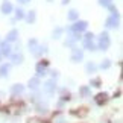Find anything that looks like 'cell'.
<instances>
[{
    "label": "cell",
    "instance_id": "1",
    "mask_svg": "<svg viewBox=\"0 0 123 123\" xmlns=\"http://www.w3.org/2000/svg\"><path fill=\"white\" fill-rule=\"evenodd\" d=\"M11 11H12V5L9 3V2H5L2 5V12L3 14H11Z\"/></svg>",
    "mask_w": 123,
    "mask_h": 123
},
{
    "label": "cell",
    "instance_id": "2",
    "mask_svg": "<svg viewBox=\"0 0 123 123\" xmlns=\"http://www.w3.org/2000/svg\"><path fill=\"white\" fill-rule=\"evenodd\" d=\"M106 26H108V27H114V26H117V14H114L111 18H108Z\"/></svg>",
    "mask_w": 123,
    "mask_h": 123
},
{
    "label": "cell",
    "instance_id": "3",
    "mask_svg": "<svg viewBox=\"0 0 123 123\" xmlns=\"http://www.w3.org/2000/svg\"><path fill=\"white\" fill-rule=\"evenodd\" d=\"M108 44H110V40H108V35L106 34H103L102 35V38H100V47H108Z\"/></svg>",
    "mask_w": 123,
    "mask_h": 123
},
{
    "label": "cell",
    "instance_id": "4",
    "mask_svg": "<svg viewBox=\"0 0 123 123\" xmlns=\"http://www.w3.org/2000/svg\"><path fill=\"white\" fill-rule=\"evenodd\" d=\"M85 27H87V21H78L76 25H74L73 29H74V31H84Z\"/></svg>",
    "mask_w": 123,
    "mask_h": 123
},
{
    "label": "cell",
    "instance_id": "5",
    "mask_svg": "<svg viewBox=\"0 0 123 123\" xmlns=\"http://www.w3.org/2000/svg\"><path fill=\"white\" fill-rule=\"evenodd\" d=\"M26 20H27V21H29V23H31V21H34V20H35V12H34V11H31L29 14H27V17H26Z\"/></svg>",
    "mask_w": 123,
    "mask_h": 123
},
{
    "label": "cell",
    "instance_id": "6",
    "mask_svg": "<svg viewBox=\"0 0 123 123\" xmlns=\"http://www.w3.org/2000/svg\"><path fill=\"white\" fill-rule=\"evenodd\" d=\"M17 34H18V32L17 31H11V32H9V35H8V40H15L17 38Z\"/></svg>",
    "mask_w": 123,
    "mask_h": 123
},
{
    "label": "cell",
    "instance_id": "7",
    "mask_svg": "<svg viewBox=\"0 0 123 123\" xmlns=\"http://www.w3.org/2000/svg\"><path fill=\"white\" fill-rule=\"evenodd\" d=\"M68 18H70V20H76V18H78V12L76 11H70Z\"/></svg>",
    "mask_w": 123,
    "mask_h": 123
},
{
    "label": "cell",
    "instance_id": "8",
    "mask_svg": "<svg viewBox=\"0 0 123 123\" xmlns=\"http://www.w3.org/2000/svg\"><path fill=\"white\" fill-rule=\"evenodd\" d=\"M111 2H112V0H99V3L103 5V6H110Z\"/></svg>",
    "mask_w": 123,
    "mask_h": 123
},
{
    "label": "cell",
    "instance_id": "9",
    "mask_svg": "<svg viewBox=\"0 0 123 123\" xmlns=\"http://www.w3.org/2000/svg\"><path fill=\"white\" fill-rule=\"evenodd\" d=\"M15 17L17 18H23V17H25V14H23L21 9H17V11H15Z\"/></svg>",
    "mask_w": 123,
    "mask_h": 123
},
{
    "label": "cell",
    "instance_id": "10",
    "mask_svg": "<svg viewBox=\"0 0 123 123\" xmlns=\"http://www.w3.org/2000/svg\"><path fill=\"white\" fill-rule=\"evenodd\" d=\"M20 2H21V3H27V2H29V0H20Z\"/></svg>",
    "mask_w": 123,
    "mask_h": 123
}]
</instances>
